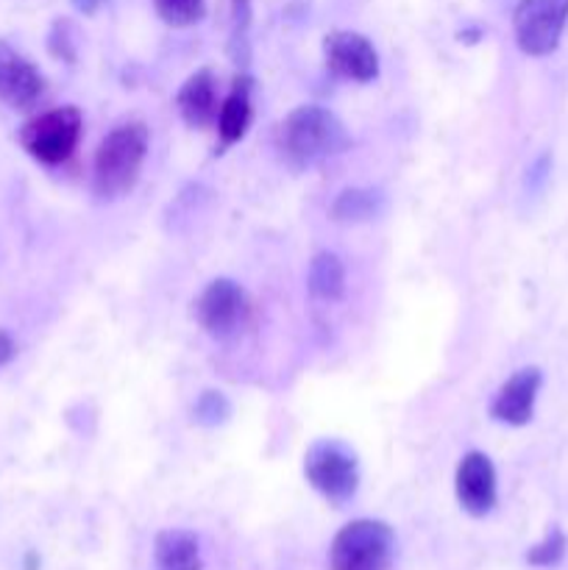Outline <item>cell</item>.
Masks as SVG:
<instances>
[{
  "label": "cell",
  "instance_id": "cell-1",
  "mask_svg": "<svg viewBox=\"0 0 568 570\" xmlns=\"http://www.w3.org/2000/svg\"><path fill=\"white\" fill-rule=\"evenodd\" d=\"M351 145L343 120L332 109L317 104L295 106L276 128L278 159L290 170H310L321 161L334 159Z\"/></svg>",
  "mask_w": 568,
  "mask_h": 570
},
{
  "label": "cell",
  "instance_id": "cell-2",
  "mask_svg": "<svg viewBox=\"0 0 568 570\" xmlns=\"http://www.w3.org/2000/svg\"><path fill=\"white\" fill-rule=\"evenodd\" d=\"M150 131L145 122L128 120L100 139L92 159V193L98 200H120L137 187L148 159Z\"/></svg>",
  "mask_w": 568,
  "mask_h": 570
},
{
  "label": "cell",
  "instance_id": "cell-3",
  "mask_svg": "<svg viewBox=\"0 0 568 570\" xmlns=\"http://www.w3.org/2000/svg\"><path fill=\"white\" fill-rule=\"evenodd\" d=\"M304 479L323 501L343 507L360 490V460L343 440H315L304 451Z\"/></svg>",
  "mask_w": 568,
  "mask_h": 570
},
{
  "label": "cell",
  "instance_id": "cell-4",
  "mask_svg": "<svg viewBox=\"0 0 568 570\" xmlns=\"http://www.w3.org/2000/svg\"><path fill=\"white\" fill-rule=\"evenodd\" d=\"M84 117L76 106L42 111L20 128V145L31 159L45 167H59L76 154L81 142Z\"/></svg>",
  "mask_w": 568,
  "mask_h": 570
},
{
  "label": "cell",
  "instance_id": "cell-5",
  "mask_svg": "<svg viewBox=\"0 0 568 570\" xmlns=\"http://www.w3.org/2000/svg\"><path fill=\"white\" fill-rule=\"evenodd\" d=\"M393 529L376 518L351 521L334 534L329 549V568L332 570H382L393 554Z\"/></svg>",
  "mask_w": 568,
  "mask_h": 570
},
{
  "label": "cell",
  "instance_id": "cell-6",
  "mask_svg": "<svg viewBox=\"0 0 568 570\" xmlns=\"http://www.w3.org/2000/svg\"><path fill=\"white\" fill-rule=\"evenodd\" d=\"M195 323L215 340H232L243 332L254 317V304L248 293L232 278H215L200 289L193 304Z\"/></svg>",
  "mask_w": 568,
  "mask_h": 570
},
{
  "label": "cell",
  "instance_id": "cell-7",
  "mask_svg": "<svg viewBox=\"0 0 568 570\" xmlns=\"http://www.w3.org/2000/svg\"><path fill=\"white\" fill-rule=\"evenodd\" d=\"M568 22V0H518L512 11V33L521 53L543 59L560 48Z\"/></svg>",
  "mask_w": 568,
  "mask_h": 570
},
{
  "label": "cell",
  "instance_id": "cell-8",
  "mask_svg": "<svg viewBox=\"0 0 568 570\" xmlns=\"http://www.w3.org/2000/svg\"><path fill=\"white\" fill-rule=\"evenodd\" d=\"M323 65L334 78L371 83L379 78V50L365 33L329 31L323 37Z\"/></svg>",
  "mask_w": 568,
  "mask_h": 570
},
{
  "label": "cell",
  "instance_id": "cell-9",
  "mask_svg": "<svg viewBox=\"0 0 568 570\" xmlns=\"http://www.w3.org/2000/svg\"><path fill=\"white\" fill-rule=\"evenodd\" d=\"M454 495L462 512L471 518H484L499 504V476L496 465L484 451H468L454 473Z\"/></svg>",
  "mask_w": 568,
  "mask_h": 570
},
{
  "label": "cell",
  "instance_id": "cell-10",
  "mask_svg": "<svg viewBox=\"0 0 568 570\" xmlns=\"http://www.w3.org/2000/svg\"><path fill=\"white\" fill-rule=\"evenodd\" d=\"M540 387H543V373L540 367H521L512 373L490 401V417L501 426L521 429L529 426L535 417V404H538Z\"/></svg>",
  "mask_w": 568,
  "mask_h": 570
},
{
  "label": "cell",
  "instance_id": "cell-11",
  "mask_svg": "<svg viewBox=\"0 0 568 570\" xmlns=\"http://www.w3.org/2000/svg\"><path fill=\"white\" fill-rule=\"evenodd\" d=\"M45 95V76L31 59L0 39V100L17 111L39 104Z\"/></svg>",
  "mask_w": 568,
  "mask_h": 570
},
{
  "label": "cell",
  "instance_id": "cell-12",
  "mask_svg": "<svg viewBox=\"0 0 568 570\" xmlns=\"http://www.w3.org/2000/svg\"><path fill=\"white\" fill-rule=\"evenodd\" d=\"M176 109L195 131L215 126L217 111H221V92H217V76L212 67H200L178 87Z\"/></svg>",
  "mask_w": 568,
  "mask_h": 570
},
{
  "label": "cell",
  "instance_id": "cell-13",
  "mask_svg": "<svg viewBox=\"0 0 568 570\" xmlns=\"http://www.w3.org/2000/svg\"><path fill=\"white\" fill-rule=\"evenodd\" d=\"M251 122H254V78L248 72H237L232 81V89L226 98L221 100V111H217V154L228 150L245 139Z\"/></svg>",
  "mask_w": 568,
  "mask_h": 570
},
{
  "label": "cell",
  "instance_id": "cell-14",
  "mask_svg": "<svg viewBox=\"0 0 568 570\" xmlns=\"http://www.w3.org/2000/svg\"><path fill=\"white\" fill-rule=\"evenodd\" d=\"M200 543L187 529H161L154 540V570H200Z\"/></svg>",
  "mask_w": 568,
  "mask_h": 570
},
{
  "label": "cell",
  "instance_id": "cell-15",
  "mask_svg": "<svg viewBox=\"0 0 568 570\" xmlns=\"http://www.w3.org/2000/svg\"><path fill=\"white\" fill-rule=\"evenodd\" d=\"M384 212V195L382 189L371 187H349L332 200V215L334 223H345V226H354V223H368L376 220Z\"/></svg>",
  "mask_w": 568,
  "mask_h": 570
},
{
  "label": "cell",
  "instance_id": "cell-16",
  "mask_svg": "<svg viewBox=\"0 0 568 570\" xmlns=\"http://www.w3.org/2000/svg\"><path fill=\"white\" fill-rule=\"evenodd\" d=\"M306 287L317 301H340L345 295V265L334 250H321L312 256L306 271Z\"/></svg>",
  "mask_w": 568,
  "mask_h": 570
},
{
  "label": "cell",
  "instance_id": "cell-17",
  "mask_svg": "<svg viewBox=\"0 0 568 570\" xmlns=\"http://www.w3.org/2000/svg\"><path fill=\"white\" fill-rule=\"evenodd\" d=\"M159 20L170 28H189L206 17V0H154Z\"/></svg>",
  "mask_w": 568,
  "mask_h": 570
},
{
  "label": "cell",
  "instance_id": "cell-18",
  "mask_svg": "<svg viewBox=\"0 0 568 570\" xmlns=\"http://www.w3.org/2000/svg\"><path fill=\"white\" fill-rule=\"evenodd\" d=\"M232 417V401L217 390H204L193 404V423L204 429H217Z\"/></svg>",
  "mask_w": 568,
  "mask_h": 570
},
{
  "label": "cell",
  "instance_id": "cell-19",
  "mask_svg": "<svg viewBox=\"0 0 568 570\" xmlns=\"http://www.w3.org/2000/svg\"><path fill=\"white\" fill-rule=\"evenodd\" d=\"M568 540L560 529H551L540 543H535L532 549L527 551V562L532 568H555L560 566L562 557H566Z\"/></svg>",
  "mask_w": 568,
  "mask_h": 570
},
{
  "label": "cell",
  "instance_id": "cell-20",
  "mask_svg": "<svg viewBox=\"0 0 568 570\" xmlns=\"http://www.w3.org/2000/svg\"><path fill=\"white\" fill-rule=\"evenodd\" d=\"M50 50L65 61L76 59V48L70 45V22H56L53 33H50Z\"/></svg>",
  "mask_w": 568,
  "mask_h": 570
},
{
  "label": "cell",
  "instance_id": "cell-21",
  "mask_svg": "<svg viewBox=\"0 0 568 570\" xmlns=\"http://www.w3.org/2000/svg\"><path fill=\"white\" fill-rule=\"evenodd\" d=\"M549 167H551V156L543 154L538 161H535L532 170H527V173H529L527 184H532V181H538V184L546 181V176H549ZM538 184H535V187H538Z\"/></svg>",
  "mask_w": 568,
  "mask_h": 570
},
{
  "label": "cell",
  "instance_id": "cell-22",
  "mask_svg": "<svg viewBox=\"0 0 568 570\" xmlns=\"http://www.w3.org/2000/svg\"><path fill=\"white\" fill-rule=\"evenodd\" d=\"M14 356H17V343H14V340H11V334L0 332V367L9 365V362L14 360Z\"/></svg>",
  "mask_w": 568,
  "mask_h": 570
},
{
  "label": "cell",
  "instance_id": "cell-23",
  "mask_svg": "<svg viewBox=\"0 0 568 570\" xmlns=\"http://www.w3.org/2000/svg\"><path fill=\"white\" fill-rule=\"evenodd\" d=\"M72 6H76L78 11H81V14H95V11L100 9V6H104V0H72Z\"/></svg>",
  "mask_w": 568,
  "mask_h": 570
}]
</instances>
